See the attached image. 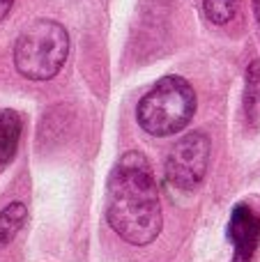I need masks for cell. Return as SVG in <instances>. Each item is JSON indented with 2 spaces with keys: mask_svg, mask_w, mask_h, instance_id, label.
<instances>
[{
  "mask_svg": "<svg viewBox=\"0 0 260 262\" xmlns=\"http://www.w3.org/2000/svg\"><path fill=\"white\" fill-rule=\"evenodd\" d=\"M109 226L134 246H145L155 242L161 232L159 191L155 184L150 161L145 154H122L109 177Z\"/></svg>",
  "mask_w": 260,
  "mask_h": 262,
  "instance_id": "cell-1",
  "label": "cell"
},
{
  "mask_svg": "<svg viewBox=\"0 0 260 262\" xmlns=\"http://www.w3.org/2000/svg\"><path fill=\"white\" fill-rule=\"evenodd\" d=\"M196 113V92L182 76H164L141 97L136 120L147 134L164 138L191 122Z\"/></svg>",
  "mask_w": 260,
  "mask_h": 262,
  "instance_id": "cell-2",
  "label": "cell"
},
{
  "mask_svg": "<svg viewBox=\"0 0 260 262\" xmlns=\"http://www.w3.org/2000/svg\"><path fill=\"white\" fill-rule=\"evenodd\" d=\"M69 55V35L58 21L30 23L14 46V67L30 81H49L62 69Z\"/></svg>",
  "mask_w": 260,
  "mask_h": 262,
  "instance_id": "cell-3",
  "label": "cell"
},
{
  "mask_svg": "<svg viewBox=\"0 0 260 262\" xmlns=\"http://www.w3.org/2000/svg\"><path fill=\"white\" fill-rule=\"evenodd\" d=\"M210 159V138L203 131H191L173 145L166 159V180L173 189L193 191L203 182Z\"/></svg>",
  "mask_w": 260,
  "mask_h": 262,
  "instance_id": "cell-4",
  "label": "cell"
},
{
  "mask_svg": "<svg viewBox=\"0 0 260 262\" xmlns=\"http://www.w3.org/2000/svg\"><path fill=\"white\" fill-rule=\"evenodd\" d=\"M228 239L233 244V262H251L260 242V216L249 205H235L228 223Z\"/></svg>",
  "mask_w": 260,
  "mask_h": 262,
  "instance_id": "cell-5",
  "label": "cell"
},
{
  "mask_svg": "<svg viewBox=\"0 0 260 262\" xmlns=\"http://www.w3.org/2000/svg\"><path fill=\"white\" fill-rule=\"evenodd\" d=\"M21 138V118L12 108H0V166L12 161Z\"/></svg>",
  "mask_w": 260,
  "mask_h": 262,
  "instance_id": "cell-6",
  "label": "cell"
},
{
  "mask_svg": "<svg viewBox=\"0 0 260 262\" xmlns=\"http://www.w3.org/2000/svg\"><path fill=\"white\" fill-rule=\"evenodd\" d=\"M26 216L28 209L23 203H12L0 212V249H5L18 235L21 226L26 223Z\"/></svg>",
  "mask_w": 260,
  "mask_h": 262,
  "instance_id": "cell-7",
  "label": "cell"
},
{
  "mask_svg": "<svg viewBox=\"0 0 260 262\" xmlns=\"http://www.w3.org/2000/svg\"><path fill=\"white\" fill-rule=\"evenodd\" d=\"M247 90H244V113L251 124L260 120V60H253L247 69Z\"/></svg>",
  "mask_w": 260,
  "mask_h": 262,
  "instance_id": "cell-8",
  "label": "cell"
},
{
  "mask_svg": "<svg viewBox=\"0 0 260 262\" xmlns=\"http://www.w3.org/2000/svg\"><path fill=\"white\" fill-rule=\"evenodd\" d=\"M203 9L205 16L216 26L233 21L237 14V0H203Z\"/></svg>",
  "mask_w": 260,
  "mask_h": 262,
  "instance_id": "cell-9",
  "label": "cell"
},
{
  "mask_svg": "<svg viewBox=\"0 0 260 262\" xmlns=\"http://www.w3.org/2000/svg\"><path fill=\"white\" fill-rule=\"evenodd\" d=\"M14 0H0V21H5V16L9 14V9H12Z\"/></svg>",
  "mask_w": 260,
  "mask_h": 262,
  "instance_id": "cell-10",
  "label": "cell"
},
{
  "mask_svg": "<svg viewBox=\"0 0 260 262\" xmlns=\"http://www.w3.org/2000/svg\"><path fill=\"white\" fill-rule=\"evenodd\" d=\"M253 12H256V18L260 23V0H253Z\"/></svg>",
  "mask_w": 260,
  "mask_h": 262,
  "instance_id": "cell-11",
  "label": "cell"
}]
</instances>
